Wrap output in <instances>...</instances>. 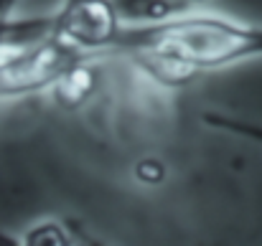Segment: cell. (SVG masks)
I'll use <instances>...</instances> for the list:
<instances>
[{"label": "cell", "instance_id": "6da1fadb", "mask_svg": "<svg viewBox=\"0 0 262 246\" xmlns=\"http://www.w3.org/2000/svg\"><path fill=\"white\" fill-rule=\"evenodd\" d=\"M110 56H122L163 86L262 59V26L206 10H186L145 23H122Z\"/></svg>", "mask_w": 262, "mask_h": 246}, {"label": "cell", "instance_id": "7a4b0ae2", "mask_svg": "<svg viewBox=\"0 0 262 246\" xmlns=\"http://www.w3.org/2000/svg\"><path fill=\"white\" fill-rule=\"evenodd\" d=\"M120 28V13L110 0H69L54 18V31L89 59L110 56Z\"/></svg>", "mask_w": 262, "mask_h": 246}, {"label": "cell", "instance_id": "3957f363", "mask_svg": "<svg viewBox=\"0 0 262 246\" xmlns=\"http://www.w3.org/2000/svg\"><path fill=\"white\" fill-rule=\"evenodd\" d=\"M188 3H204V0H188Z\"/></svg>", "mask_w": 262, "mask_h": 246}]
</instances>
